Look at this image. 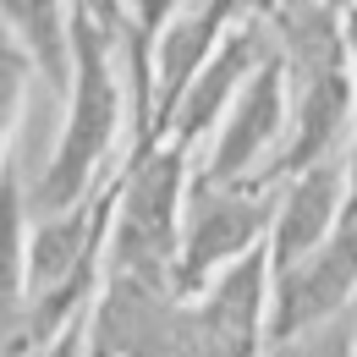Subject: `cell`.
I'll return each instance as SVG.
<instances>
[{
    "mask_svg": "<svg viewBox=\"0 0 357 357\" xmlns=\"http://www.w3.org/2000/svg\"><path fill=\"white\" fill-rule=\"evenodd\" d=\"M264 286V242L225 264L198 297L149 291L137 280H105L99 308H89V347L105 357H259Z\"/></svg>",
    "mask_w": 357,
    "mask_h": 357,
    "instance_id": "6da1fadb",
    "label": "cell"
},
{
    "mask_svg": "<svg viewBox=\"0 0 357 357\" xmlns=\"http://www.w3.org/2000/svg\"><path fill=\"white\" fill-rule=\"evenodd\" d=\"M66 50H72V116L66 132L50 154L45 176L28 192V215H66L89 198L99 181L110 176V154H116V132H121V83L110 66V33L93 17V6H72L66 11Z\"/></svg>",
    "mask_w": 357,
    "mask_h": 357,
    "instance_id": "7a4b0ae2",
    "label": "cell"
},
{
    "mask_svg": "<svg viewBox=\"0 0 357 357\" xmlns=\"http://www.w3.org/2000/svg\"><path fill=\"white\" fill-rule=\"evenodd\" d=\"M181 192L187 154L160 143L132 165H121V192L110 209V280H137L149 291H171L181 248Z\"/></svg>",
    "mask_w": 357,
    "mask_h": 357,
    "instance_id": "3957f363",
    "label": "cell"
},
{
    "mask_svg": "<svg viewBox=\"0 0 357 357\" xmlns=\"http://www.w3.org/2000/svg\"><path fill=\"white\" fill-rule=\"evenodd\" d=\"M275 220V192L242 187H204L187 181L181 192V248L171 269V297H198L225 264H236L248 248H259Z\"/></svg>",
    "mask_w": 357,
    "mask_h": 357,
    "instance_id": "277c9868",
    "label": "cell"
},
{
    "mask_svg": "<svg viewBox=\"0 0 357 357\" xmlns=\"http://www.w3.org/2000/svg\"><path fill=\"white\" fill-rule=\"evenodd\" d=\"M352 308V204L341 209V231L324 236L308 259L269 275L264 286V347H286Z\"/></svg>",
    "mask_w": 357,
    "mask_h": 357,
    "instance_id": "5b68a950",
    "label": "cell"
},
{
    "mask_svg": "<svg viewBox=\"0 0 357 357\" xmlns=\"http://www.w3.org/2000/svg\"><path fill=\"white\" fill-rule=\"evenodd\" d=\"M280 132H286V66H280V45H275L259 61V72L236 89L231 116H225L209 160L192 171V181H204V187H248L259 176V160L280 143Z\"/></svg>",
    "mask_w": 357,
    "mask_h": 357,
    "instance_id": "8992f818",
    "label": "cell"
},
{
    "mask_svg": "<svg viewBox=\"0 0 357 357\" xmlns=\"http://www.w3.org/2000/svg\"><path fill=\"white\" fill-rule=\"evenodd\" d=\"M269 50H275V33L264 28V11H248V6H242V11L225 22V33L215 39L209 61H204V72L192 77V89L181 93L176 121H171V137H165V143L181 149V154H192V143H198V137L231 110L236 89L259 72V61H264Z\"/></svg>",
    "mask_w": 357,
    "mask_h": 357,
    "instance_id": "52a82bcc",
    "label": "cell"
},
{
    "mask_svg": "<svg viewBox=\"0 0 357 357\" xmlns=\"http://www.w3.org/2000/svg\"><path fill=\"white\" fill-rule=\"evenodd\" d=\"M242 6H181L165 17V28H160V39H154V93H149V132H143V149L127 154L121 165H132L143 154H154L165 137H171V121H176V105L181 93L192 89V77L204 72V61H209V50L215 39L225 33V22L236 17Z\"/></svg>",
    "mask_w": 357,
    "mask_h": 357,
    "instance_id": "ba28073f",
    "label": "cell"
},
{
    "mask_svg": "<svg viewBox=\"0 0 357 357\" xmlns=\"http://www.w3.org/2000/svg\"><path fill=\"white\" fill-rule=\"evenodd\" d=\"M347 149H335L330 160L308 165L303 176L280 181L275 192V220H269V236H264V259H269V275L291 269L297 259H308L313 248L330 236L335 215L347 209Z\"/></svg>",
    "mask_w": 357,
    "mask_h": 357,
    "instance_id": "9c48e42d",
    "label": "cell"
},
{
    "mask_svg": "<svg viewBox=\"0 0 357 357\" xmlns=\"http://www.w3.org/2000/svg\"><path fill=\"white\" fill-rule=\"evenodd\" d=\"M22 225H28V192H22L17 165L6 160V165H0V357H6L11 335H17L22 286H28V275H22V259H28Z\"/></svg>",
    "mask_w": 357,
    "mask_h": 357,
    "instance_id": "30bf717a",
    "label": "cell"
},
{
    "mask_svg": "<svg viewBox=\"0 0 357 357\" xmlns=\"http://www.w3.org/2000/svg\"><path fill=\"white\" fill-rule=\"evenodd\" d=\"M0 28L17 39V50L28 55V66H39L55 89H66V6H22V0H6L0 6Z\"/></svg>",
    "mask_w": 357,
    "mask_h": 357,
    "instance_id": "8fae6325",
    "label": "cell"
},
{
    "mask_svg": "<svg viewBox=\"0 0 357 357\" xmlns=\"http://www.w3.org/2000/svg\"><path fill=\"white\" fill-rule=\"evenodd\" d=\"M352 347H357V330H352V308H347V313H335L330 324L286 341V347H269V357H352Z\"/></svg>",
    "mask_w": 357,
    "mask_h": 357,
    "instance_id": "7c38bea8",
    "label": "cell"
},
{
    "mask_svg": "<svg viewBox=\"0 0 357 357\" xmlns=\"http://www.w3.org/2000/svg\"><path fill=\"white\" fill-rule=\"evenodd\" d=\"M22 83H28V55L0 28V165H6V137H11L17 105H22Z\"/></svg>",
    "mask_w": 357,
    "mask_h": 357,
    "instance_id": "4fadbf2b",
    "label": "cell"
},
{
    "mask_svg": "<svg viewBox=\"0 0 357 357\" xmlns=\"http://www.w3.org/2000/svg\"><path fill=\"white\" fill-rule=\"evenodd\" d=\"M83 357H105V352H99V347H89V352H83Z\"/></svg>",
    "mask_w": 357,
    "mask_h": 357,
    "instance_id": "5bb4252c",
    "label": "cell"
}]
</instances>
